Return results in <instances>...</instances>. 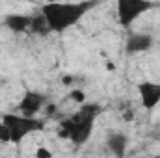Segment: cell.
I'll return each mask as SVG.
<instances>
[{
    "mask_svg": "<svg viewBox=\"0 0 160 158\" xmlns=\"http://www.w3.org/2000/svg\"><path fill=\"white\" fill-rule=\"evenodd\" d=\"M101 114H102V106L97 104V102H84V104H80V108L71 117L63 119L60 123L58 136L62 140H69L73 145H84L91 138L93 126H95V119Z\"/></svg>",
    "mask_w": 160,
    "mask_h": 158,
    "instance_id": "6da1fadb",
    "label": "cell"
},
{
    "mask_svg": "<svg viewBox=\"0 0 160 158\" xmlns=\"http://www.w3.org/2000/svg\"><path fill=\"white\" fill-rule=\"evenodd\" d=\"M95 6V2H48L41 6V15L45 17L48 30L60 34L78 24L80 19Z\"/></svg>",
    "mask_w": 160,
    "mask_h": 158,
    "instance_id": "7a4b0ae2",
    "label": "cell"
},
{
    "mask_svg": "<svg viewBox=\"0 0 160 158\" xmlns=\"http://www.w3.org/2000/svg\"><path fill=\"white\" fill-rule=\"evenodd\" d=\"M2 123L9 128L11 134V143H21L26 136H30L32 132H39L45 128L43 119L36 117H24L21 114H4Z\"/></svg>",
    "mask_w": 160,
    "mask_h": 158,
    "instance_id": "3957f363",
    "label": "cell"
},
{
    "mask_svg": "<svg viewBox=\"0 0 160 158\" xmlns=\"http://www.w3.org/2000/svg\"><path fill=\"white\" fill-rule=\"evenodd\" d=\"M155 4L147 2V0H119L116 9H118V21L121 26L128 28L132 26L145 11L153 9Z\"/></svg>",
    "mask_w": 160,
    "mask_h": 158,
    "instance_id": "277c9868",
    "label": "cell"
},
{
    "mask_svg": "<svg viewBox=\"0 0 160 158\" xmlns=\"http://www.w3.org/2000/svg\"><path fill=\"white\" fill-rule=\"evenodd\" d=\"M45 106H47V97L43 93L36 89H26L17 104V114L24 117H36Z\"/></svg>",
    "mask_w": 160,
    "mask_h": 158,
    "instance_id": "5b68a950",
    "label": "cell"
},
{
    "mask_svg": "<svg viewBox=\"0 0 160 158\" xmlns=\"http://www.w3.org/2000/svg\"><path fill=\"white\" fill-rule=\"evenodd\" d=\"M138 95H140V102L142 106L151 112L160 104V82H140L138 84Z\"/></svg>",
    "mask_w": 160,
    "mask_h": 158,
    "instance_id": "8992f818",
    "label": "cell"
},
{
    "mask_svg": "<svg viewBox=\"0 0 160 158\" xmlns=\"http://www.w3.org/2000/svg\"><path fill=\"white\" fill-rule=\"evenodd\" d=\"M153 45H155V39L151 34L132 32V34H128V37L125 41V50H127V54H140V52L149 50Z\"/></svg>",
    "mask_w": 160,
    "mask_h": 158,
    "instance_id": "52a82bcc",
    "label": "cell"
},
{
    "mask_svg": "<svg viewBox=\"0 0 160 158\" xmlns=\"http://www.w3.org/2000/svg\"><path fill=\"white\" fill-rule=\"evenodd\" d=\"M106 147L114 155V158H125L128 149V138L123 132H110L106 136Z\"/></svg>",
    "mask_w": 160,
    "mask_h": 158,
    "instance_id": "ba28073f",
    "label": "cell"
},
{
    "mask_svg": "<svg viewBox=\"0 0 160 158\" xmlns=\"http://www.w3.org/2000/svg\"><path fill=\"white\" fill-rule=\"evenodd\" d=\"M4 24H6L11 32H15V34H22V32L30 30V24H32V15L9 13V15H6Z\"/></svg>",
    "mask_w": 160,
    "mask_h": 158,
    "instance_id": "9c48e42d",
    "label": "cell"
},
{
    "mask_svg": "<svg viewBox=\"0 0 160 158\" xmlns=\"http://www.w3.org/2000/svg\"><path fill=\"white\" fill-rule=\"evenodd\" d=\"M30 30H32L34 34H39V36H47V34H50L48 24H47V21H45V17H43L41 13H39V15H32Z\"/></svg>",
    "mask_w": 160,
    "mask_h": 158,
    "instance_id": "30bf717a",
    "label": "cell"
},
{
    "mask_svg": "<svg viewBox=\"0 0 160 158\" xmlns=\"http://www.w3.org/2000/svg\"><path fill=\"white\" fill-rule=\"evenodd\" d=\"M69 101H75L77 104H84V102H86V93H84L82 89H71Z\"/></svg>",
    "mask_w": 160,
    "mask_h": 158,
    "instance_id": "8fae6325",
    "label": "cell"
},
{
    "mask_svg": "<svg viewBox=\"0 0 160 158\" xmlns=\"http://www.w3.org/2000/svg\"><path fill=\"white\" fill-rule=\"evenodd\" d=\"M0 141L2 143H11V134H9V128L0 121Z\"/></svg>",
    "mask_w": 160,
    "mask_h": 158,
    "instance_id": "7c38bea8",
    "label": "cell"
},
{
    "mask_svg": "<svg viewBox=\"0 0 160 158\" xmlns=\"http://www.w3.org/2000/svg\"><path fill=\"white\" fill-rule=\"evenodd\" d=\"M36 158H52V153L47 147H39L36 149Z\"/></svg>",
    "mask_w": 160,
    "mask_h": 158,
    "instance_id": "4fadbf2b",
    "label": "cell"
},
{
    "mask_svg": "<svg viewBox=\"0 0 160 158\" xmlns=\"http://www.w3.org/2000/svg\"><path fill=\"white\" fill-rule=\"evenodd\" d=\"M155 158H160V155H157V156H155Z\"/></svg>",
    "mask_w": 160,
    "mask_h": 158,
    "instance_id": "5bb4252c",
    "label": "cell"
}]
</instances>
